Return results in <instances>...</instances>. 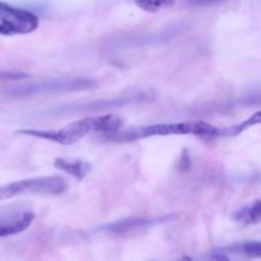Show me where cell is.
<instances>
[{"label": "cell", "instance_id": "obj_1", "mask_svg": "<svg viewBox=\"0 0 261 261\" xmlns=\"http://www.w3.org/2000/svg\"><path fill=\"white\" fill-rule=\"evenodd\" d=\"M124 125V121L120 116L114 114L102 115V116L86 117L68 124L66 126L59 130H37V129H23L17 134L28 135V137L38 138V139L50 140V142L59 143L63 145H70L79 142L82 138L91 133H111L120 130Z\"/></svg>", "mask_w": 261, "mask_h": 261}, {"label": "cell", "instance_id": "obj_2", "mask_svg": "<svg viewBox=\"0 0 261 261\" xmlns=\"http://www.w3.org/2000/svg\"><path fill=\"white\" fill-rule=\"evenodd\" d=\"M167 135H196V137H218V127L205 121H184L172 124H154L148 126L134 127V129L106 134V138L116 142H133L150 137H167Z\"/></svg>", "mask_w": 261, "mask_h": 261}, {"label": "cell", "instance_id": "obj_3", "mask_svg": "<svg viewBox=\"0 0 261 261\" xmlns=\"http://www.w3.org/2000/svg\"><path fill=\"white\" fill-rule=\"evenodd\" d=\"M66 188L65 178L59 175L25 178L0 186V200L22 195H60Z\"/></svg>", "mask_w": 261, "mask_h": 261}, {"label": "cell", "instance_id": "obj_4", "mask_svg": "<svg viewBox=\"0 0 261 261\" xmlns=\"http://www.w3.org/2000/svg\"><path fill=\"white\" fill-rule=\"evenodd\" d=\"M0 23L9 35H28L35 32L40 25V19L28 10L14 8L0 2Z\"/></svg>", "mask_w": 261, "mask_h": 261}, {"label": "cell", "instance_id": "obj_5", "mask_svg": "<svg viewBox=\"0 0 261 261\" xmlns=\"http://www.w3.org/2000/svg\"><path fill=\"white\" fill-rule=\"evenodd\" d=\"M163 218L161 219H152V218H142V217H137V218H127L121 219V221L112 222L110 224H105L99 228V231L103 233L111 234V236L116 237H130L134 234L140 233L142 231H148L150 227L155 226V224L161 223Z\"/></svg>", "mask_w": 261, "mask_h": 261}, {"label": "cell", "instance_id": "obj_6", "mask_svg": "<svg viewBox=\"0 0 261 261\" xmlns=\"http://www.w3.org/2000/svg\"><path fill=\"white\" fill-rule=\"evenodd\" d=\"M33 219H35V214L30 212H23L18 216L0 219V239L20 233L32 224Z\"/></svg>", "mask_w": 261, "mask_h": 261}, {"label": "cell", "instance_id": "obj_7", "mask_svg": "<svg viewBox=\"0 0 261 261\" xmlns=\"http://www.w3.org/2000/svg\"><path fill=\"white\" fill-rule=\"evenodd\" d=\"M54 167L73 176L76 180H83L91 171L89 163L81 160H66V158H56L54 161Z\"/></svg>", "mask_w": 261, "mask_h": 261}, {"label": "cell", "instance_id": "obj_8", "mask_svg": "<svg viewBox=\"0 0 261 261\" xmlns=\"http://www.w3.org/2000/svg\"><path fill=\"white\" fill-rule=\"evenodd\" d=\"M234 218L237 222L242 224H257L261 219V206L260 200H255L254 203L249 204V205L244 206L237 213L234 214Z\"/></svg>", "mask_w": 261, "mask_h": 261}, {"label": "cell", "instance_id": "obj_9", "mask_svg": "<svg viewBox=\"0 0 261 261\" xmlns=\"http://www.w3.org/2000/svg\"><path fill=\"white\" fill-rule=\"evenodd\" d=\"M228 252L239 255H246L250 257H260L261 256V244L256 242H244V244H237L228 247Z\"/></svg>", "mask_w": 261, "mask_h": 261}, {"label": "cell", "instance_id": "obj_10", "mask_svg": "<svg viewBox=\"0 0 261 261\" xmlns=\"http://www.w3.org/2000/svg\"><path fill=\"white\" fill-rule=\"evenodd\" d=\"M135 4L145 12L154 13L172 7L175 4V0H135Z\"/></svg>", "mask_w": 261, "mask_h": 261}, {"label": "cell", "instance_id": "obj_11", "mask_svg": "<svg viewBox=\"0 0 261 261\" xmlns=\"http://www.w3.org/2000/svg\"><path fill=\"white\" fill-rule=\"evenodd\" d=\"M260 122V112H256L254 116H251L250 119H247L246 121H244L242 124L236 125V126H232L229 129H218V137L219 135H237L240 133H242L244 130L249 129L252 125L259 124Z\"/></svg>", "mask_w": 261, "mask_h": 261}, {"label": "cell", "instance_id": "obj_12", "mask_svg": "<svg viewBox=\"0 0 261 261\" xmlns=\"http://www.w3.org/2000/svg\"><path fill=\"white\" fill-rule=\"evenodd\" d=\"M195 4H209V3L213 2H218V0H194Z\"/></svg>", "mask_w": 261, "mask_h": 261}, {"label": "cell", "instance_id": "obj_13", "mask_svg": "<svg viewBox=\"0 0 261 261\" xmlns=\"http://www.w3.org/2000/svg\"><path fill=\"white\" fill-rule=\"evenodd\" d=\"M0 35H4V36H10L9 32H8L7 30H5L4 27L2 25V23H0Z\"/></svg>", "mask_w": 261, "mask_h": 261}, {"label": "cell", "instance_id": "obj_14", "mask_svg": "<svg viewBox=\"0 0 261 261\" xmlns=\"http://www.w3.org/2000/svg\"><path fill=\"white\" fill-rule=\"evenodd\" d=\"M0 74H2V73H0Z\"/></svg>", "mask_w": 261, "mask_h": 261}]
</instances>
